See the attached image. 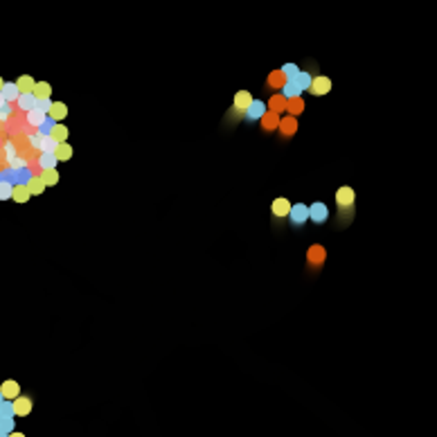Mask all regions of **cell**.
Returning <instances> with one entry per match:
<instances>
[{"label": "cell", "mask_w": 437, "mask_h": 437, "mask_svg": "<svg viewBox=\"0 0 437 437\" xmlns=\"http://www.w3.org/2000/svg\"><path fill=\"white\" fill-rule=\"evenodd\" d=\"M329 91H331V79H329V77L318 75V77H313V79L309 81V93H311V95L320 97V95H327Z\"/></svg>", "instance_id": "obj_1"}, {"label": "cell", "mask_w": 437, "mask_h": 437, "mask_svg": "<svg viewBox=\"0 0 437 437\" xmlns=\"http://www.w3.org/2000/svg\"><path fill=\"white\" fill-rule=\"evenodd\" d=\"M11 410H14L16 417H27L30 412H32V399L18 395L16 399H14V404H11Z\"/></svg>", "instance_id": "obj_2"}, {"label": "cell", "mask_w": 437, "mask_h": 437, "mask_svg": "<svg viewBox=\"0 0 437 437\" xmlns=\"http://www.w3.org/2000/svg\"><path fill=\"white\" fill-rule=\"evenodd\" d=\"M307 259H309L311 266H322L327 259V250H325V246H320V244H313L309 248V252H307Z\"/></svg>", "instance_id": "obj_3"}, {"label": "cell", "mask_w": 437, "mask_h": 437, "mask_svg": "<svg viewBox=\"0 0 437 437\" xmlns=\"http://www.w3.org/2000/svg\"><path fill=\"white\" fill-rule=\"evenodd\" d=\"M0 395H2V399L14 401L18 395H21V385H18L16 381L7 378V381H2V385H0Z\"/></svg>", "instance_id": "obj_4"}, {"label": "cell", "mask_w": 437, "mask_h": 437, "mask_svg": "<svg viewBox=\"0 0 437 437\" xmlns=\"http://www.w3.org/2000/svg\"><path fill=\"white\" fill-rule=\"evenodd\" d=\"M278 128L282 131L284 138H291V135H295V131H298V120L291 118V115H286V118H280Z\"/></svg>", "instance_id": "obj_5"}, {"label": "cell", "mask_w": 437, "mask_h": 437, "mask_svg": "<svg viewBox=\"0 0 437 437\" xmlns=\"http://www.w3.org/2000/svg\"><path fill=\"white\" fill-rule=\"evenodd\" d=\"M336 203L338 208H352L354 205V189L352 187H341L336 192Z\"/></svg>", "instance_id": "obj_6"}, {"label": "cell", "mask_w": 437, "mask_h": 437, "mask_svg": "<svg viewBox=\"0 0 437 437\" xmlns=\"http://www.w3.org/2000/svg\"><path fill=\"white\" fill-rule=\"evenodd\" d=\"M48 115L54 120V122H61V120L68 118V106H65L63 101H52L48 108Z\"/></svg>", "instance_id": "obj_7"}, {"label": "cell", "mask_w": 437, "mask_h": 437, "mask_svg": "<svg viewBox=\"0 0 437 437\" xmlns=\"http://www.w3.org/2000/svg\"><path fill=\"white\" fill-rule=\"evenodd\" d=\"M50 95H52V86H50L48 81H36V84H34L32 97H34L36 101H45V99H50Z\"/></svg>", "instance_id": "obj_8"}, {"label": "cell", "mask_w": 437, "mask_h": 437, "mask_svg": "<svg viewBox=\"0 0 437 437\" xmlns=\"http://www.w3.org/2000/svg\"><path fill=\"white\" fill-rule=\"evenodd\" d=\"M72 147H70L68 142H59L57 147H54V151H52V156L57 158V162H68L70 158H72Z\"/></svg>", "instance_id": "obj_9"}, {"label": "cell", "mask_w": 437, "mask_h": 437, "mask_svg": "<svg viewBox=\"0 0 437 437\" xmlns=\"http://www.w3.org/2000/svg\"><path fill=\"white\" fill-rule=\"evenodd\" d=\"M291 203H288V198H284V196H280V198H275L273 201V214L275 217H280V218H284V217H288V212H291Z\"/></svg>", "instance_id": "obj_10"}, {"label": "cell", "mask_w": 437, "mask_h": 437, "mask_svg": "<svg viewBox=\"0 0 437 437\" xmlns=\"http://www.w3.org/2000/svg\"><path fill=\"white\" fill-rule=\"evenodd\" d=\"M252 101H255V99H252L250 93H248V91H239V93L235 95V108H237L239 113H244V111H248V108H250Z\"/></svg>", "instance_id": "obj_11"}, {"label": "cell", "mask_w": 437, "mask_h": 437, "mask_svg": "<svg viewBox=\"0 0 437 437\" xmlns=\"http://www.w3.org/2000/svg\"><path fill=\"white\" fill-rule=\"evenodd\" d=\"M304 99L302 97H288L286 99V113L291 115V118H295V115H300V113L304 111Z\"/></svg>", "instance_id": "obj_12"}, {"label": "cell", "mask_w": 437, "mask_h": 437, "mask_svg": "<svg viewBox=\"0 0 437 437\" xmlns=\"http://www.w3.org/2000/svg\"><path fill=\"white\" fill-rule=\"evenodd\" d=\"M286 75H284L282 70H273L271 75H268V79H266V86L268 88H284L286 86Z\"/></svg>", "instance_id": "obj_13"}, {"label": "cell", "mask_w": 437, "mask_h": 437, "mask_svg": "<svg viewBox=\"0 0 437 437\" xmlns=\"http://www.w3.org/2000/svg\"><path fill=\"white\" fill-rule=\"evenodd\" d=\"M278 124H280V115H278V113L266 111L264 115H261V128H264V131H275Z\"/></svg>", "instance_id": "obj_14"}, {"label": "cell", "mask_w": 437, "mask_h": 437, "mask_svg": "<svg viewBox=\"0 0 437 437\" xmlns=\"http://www.w3.org/2000/svg\"><path fill=\"white\" fill-rule=\"evenodd\" d=\"M34 84H36V81H34L30 75H23V77H18L16 88H18V93H21V95H32Z\"/></svg>", "instance_id": "obj_15"}, {"label": "cell", "mask_w": 437, "mask_h": 437, "mask_svg": "<svg viewBox=\"0 0 437 437\" xmlns=\"http://www.w3.org/2000/svg\"><path fill=\"white\" fill-rule=\"evenodd\" d=\"M34 147H38L43 154H52L54 147H57V142H54L50 135H38V138L34 140Z\"/></svg>", "instance_id": "obj_16"}, {"label": "cell", "mask_w": 437, "mask_h": 437, "mask_svg": "<svg viewBox=\"0 0 437 437\" xmlns=\"http://www.w3.org/2000/svg\"><path fill=\"white\" fill-rule=\"evenodd\" d=\"M268 111H273V113H284L286 111V95H273L271 97V101H268Z\"/></svg>", "instance_id": "obj_17"}, {"label": "cell", "mask_w": 437, "mask_h": 437, "mask_svg": "<svg viewBox=\"0 0 437 437\" xmlns=\"http://www.w3.org/2000/svg\"><path fill=\"white\" fill-rule=\"evenodd\" d=\"M50 138H52L57 144H59V142H65V140H68V126H63V124H52Z\"/></svg>", "instance_id": "obj_18"}, {"label": "cell", "mask_w": 437, "mask_h": 437, "mask_svg": "<svg viewBox=\"0 0 437 437\" xmlns=\"http://www.w3.org/2000/svg\"><path fill=\"white\" fill-rule=\"evenodd\" d=\"M38 178L43 181V185H45V187H54L57 183H59V171H57V169H43Z\"/></svg>", "instance_id": "obj_19"}, {"label": "cell", "mask_w": 437, "mask_h": 437, "mask_svg": "<svg viewBox=\"0 0 437 437\" xmlns=\"http://www.w3.org/2000/svg\"><path fill=\"white\" fill-rule=\"evenodd\" d=\"M327 214H329V212H327V208L322 205V203H315V205H311V208H309V217L313 218V221H318V223L325 221Z\"/></svg>", "instance_id": "obj_20"}, {"label": "cell", "mask_w": 437, "mask_h": 437, "mask_svg": "<svg viewBox=\"0 0 437 437\" xmlns=\"http://www.w3.org/2000/svg\"><path fill=\"white\" fill-rule=\"evenodd\" d=\"M25 187H27V192H30V196H38V194H43V189H45V185H43V181L38 176L30 178Z\"/></svg>", "instance_id": "obj_21"}, {"label": "cell", "mask_w": 437, "mask_h": 437, "mask_svg": "<svg viewBox=\"0 0 437 437\" xmlns=\"http://www.w3.org/2000/svg\"><path fill=\"white\" fill-rule=\"evenodd\" d=\"M11 198L16 203H27L30 201V192H27L25 185H14L11 187Z\"/></svg>", "instance_id": "obj_22"}, {"label": "cell", "mask_w": 437, "mask_h": 437, "mask_svg": "<svg viewBox=\"0 0 437 437\" xmlns=\"http://www.w3.org/2000/svg\"><path fill=\"white\" fill-rule=\"evenodd\" d=\"M288 217L293 218L295 223H302L304 218H309V208H304V205H295V208H291Z\"/></svg>", "instance_id": "obj_23"}, {"label": "cell", "mask_w": 437, "mask_h": 437, "mask_svg": "<svg viewBox=\"0 0 437 437\" xmlns=\"http://www.w3.org/2000/svg\"><path fill=\"white\" fill-rule=\"evenodd\" d=\"M0 95L5 97V101H16L21 93H18L16 84H7V81H5V86H2V91H0Z\"/></svg>", "instance_id": "obj_24"}, {"label": "cell", "mask_w": 437, "mask_h": 437, "mask_svg": "<svg viewBox=\"0 0 437 437\" xmlns=\"http://www.w3.org/2000/svg\"><path fill=\"white\" fill-rule=\"evenodd\" d=\"M27 122L32 124V126H41L45 122V113L38 111V108H32V111H27Z\"/></svg>", "instance_id": "obj_25"}, {"label": "cell", "mask_w": 437, "mask_h": 437, "mask_svg": "<svg viewBox=\"0 0 437 437\" xmlns=\"http://www.w3.org/2000/svg\"><path fill=\"white\" fill-rule=\"evenodd\" d=\"M18 106L23 108V111H32L34 106H36V99H34L32 95H18Z\"/></svg>", "instance_id": "obj_26"}, {"label": "cell", "mask_w": 437, "mask_h": 437, "mask_svg": "<svg viewBox=\"0 0 437 437\" xmlns=\"http://www.w3.org/2000/svg\"><path fill=\"white\" fill-rule=\"evenodd\" d=\"M248 113H250V118H259V115H264L266 111H264V104H261V101H252Z\"/></svg>", "instance_id": "obj_27"}, {"label": "cell", "mask_w": 437, "mask_h": 437, "mask_svg": "<svg viewBox=\"0 0 437 437\" xmlns=\"http://www.w3.org/2000/svg\"><path fill=\"white\" fill-rule=\"evenodd\" d=\"M41 165H43V169H54V165H57V158H54L52 154H43Z\"/></svg>", "instance_id": "obj_28"}, {"label": "cell", "mask_w": 437, "mask_h": 437, "mask_svg": "<svg viewBox=\"0 0 437 437\" xmlns=\"http://www.w3.org/2000/svg\"><path fill=\"white\" fill-rule=\"evenodd\" d=\"M11 198V185L9 183H0V201H7Z\"/></svg>", "instance_id": "obj_29"}, {"label": "cell", "mask_w": 437, "mask_h": 437, "mask_svg": "<svg viewBox=\"0 0 437 437\" xmlns=\"http://www.w3.org/2000/svg\"><path fill=\"white\" fill-rule=\"evenodd\" d=\"M282 72H284V75H286V79H293V77H295V75H298L300 70H298V68H295V65H293V63H288V65H284V68H282Z\"/></svg>", "instance_id": "obj_30"}, {"label": "cell", "mask_w": 437, "mask_h": 437, "mask_svg": "<svg viewBox=\"0 0 437 437\" xmlns=\"http://www.w3.org/2000/svg\"><path fill=\"white\" fill-rule=\"evenodd\" d=\"M23 165H25V162H23V160H18V158L11 160V167H23Z\"/></svg>", "instance_id": "obj_31"}, {"label": "cell", "mask_w": 437, "mask_h": 437, "mask_svg": "<svg viewBox=\"0 0 437 437\" xmlns=\"http://www.w3.org/2000/svg\"><path fill=\"white\" fill-rule=\"evenodd\" d=\"M5 104H7V101H5V97H2V95H0V108H2V106H5Z\"/></svg>", "instance_id": "obj_32"}, {"label": "cell", "mask_w": 437, "mask_h": 437, "mask_svg": "<svg viewBox=\"0 0 437 437\" xmlns=\"http://www.w3.org/2000/svg\"><path fill=\"white\" fill-rule=\"evenodd\" d=\"M9 437H25V435H23V433H11Z\"/></svg>", "instance_id": "obj_33"}, {"label": "cell", "mask_w": 437, "mask_h": 437, "mask_svg": "<svg viewBox=\"0 0 437 437\" xmlns=\"http://www.w3.org/2000/svg\"><path fill=\"white\" fill-rule=\"evenodd\" d=\"M2 86H5V79H2V77H0V91H2Z\"/></svg>", "instance_id": "obj_34"}]
</instances>
